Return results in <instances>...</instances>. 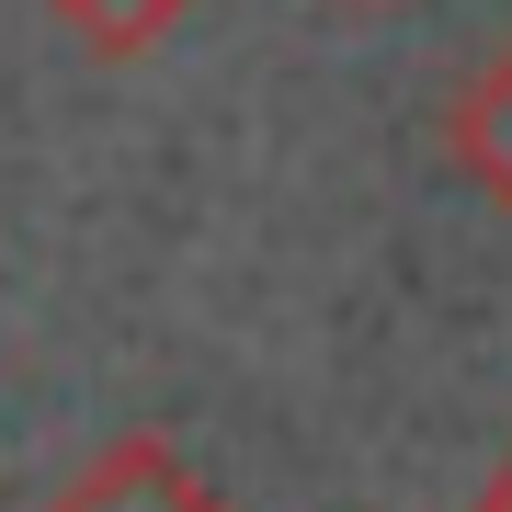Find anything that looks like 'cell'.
<instances>
[{
  "mask_svg": "<svg viewBox=\"0 0 512 512\" xmlns=\"http://www.w3.org/2000/svg\"><path fill=\"white\" fill-rule=\"evenodd\" d=\"M444 160H456V183H467L478 205L512 217V35L444 92Z\"/></svg>",
  "mask_w": 512,
  "mask_h": 512,
  "instance_id": "7a4b0ae2",
  "label": "cell"
},
{
  "mask_svg": "<svg viewBox=\"0 0 512 512\" xmlns=\"http://www.w3.org/2000/svg\"><path fill=\"white\" fill-rule=\"evenodd\" d=\"M46 12H57V35H80L103 69H126V57H148V46L183 35L194 0H46Z\"/></svg>",
  "mask_w": 512,
  "mask_h": 512,
  "instance_id": "3957f363",
  "label": "cell"
},
{
  "mask_svg": "<svg viewBox=\"0 0 512 512\" xmlns=\"http://www.w3.org/2000/svg\"><path fill=\"white\" fill-rule=\"evenodd\" d=\"M330 12H387V0H330Z\"/></svg>",
  "mask_w": 512,
  "mask_h": 512,
  "instance_id": "5b68a950",
  "label": "cell"
},
{
  "mask_svg": "<svg viewBox=\"0 0 512 512\" xmlns=\"http://www.w3.org/2000/svg\"><path fill=\"white\" fill-rule=\"evenodd\" d=\"M467 512H512V444H501L490 467H478V501H467Z\"/></svg>",
  "mask_w": 512,
  "mask_h": 512,
  "instance_id": "277c9868",
  "label": "cell"
},
{
  "mask_svg": "<svg viewBox=\"0 0 512 512\" xmlns=\"http://www.w3.org/2000/svg\"><path fill=\"white\" fill-rule=\"evenodd\" d=\"M46 512H239V501H228L171 433H114L103 456L69 467V490H57Z\"/></svg>",
  "mask_w": 512,
  "mask_h": 512,
  "instance_id": "6da1fadb",
  "label": "cell"
}]
</instances>
